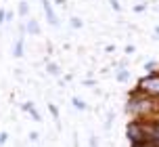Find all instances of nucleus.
<instances>
[{
	"mask_svg": "<svg viewBox=\"0 0 159 147\" xmlns=\"http://www.w3.org/2000/svg\"><path fill=\"white\" fill-rule=\"evenodd\" d=\"M126 109L134 120H149V118L159 116V101L149 99V97H144V95H138V92L132 90Z\"/></svg>",
	"mask_w": 159,
	"mask_h": 147,
	"instance_id": "nucleus-1",
	"label": "nucleus"
},
{
	"mask_svg": "<svg viewBox=\"0 0 159 147\" xmlns=\"http://www.w3.org/2000/svg\"><path fill=\"white\" fill-rule=\"evenodd\" d=\"M42 7H44V13H46V19L50 25H59V19H57L55 11H52V7H50V2L48 0H42Z\"/></svg>",
	"mask_w": 159,
	"mask_h": 147,
	"instance_id": "nucleus-2",
	"label": "nucleus"
},
{
	"mask_svg": "<svg viewBox=\"0 0 159 147\" xmlns=\"http://www.w3.org/2000/svg\"><path fill=\"white\" fill-rule=\"evenodd\" d=\"M13 55H15L17 59L23 57V38H19V40L15 42V49H13Z\"/></svg>",
	"mask_w": 159,
	"mask_h": 147,
	"instance_id": "nucleus-3",
	"label": "nucleus"
},
{
	"mask_svg": "<svg viewBox=\"0 0 159 147\" xmlns=\"http://www.w3.org/2000/svg\"><path fill=\"white\" fill-rule=\"evenodd\" d=\"M25 32L27 34H40V27L36 21H27V25H25Z\"/></svg>",
	"mask_w": 159,
	"mask_h": 147,
	"instance_id": "nucleus-4",
	"label": "nucleus"
},
{
	"mask_svg": "<svg viewBox=\"0 0 159 147\" xmlns=\"http://www.w3.org/2000/svg\"><path fill=\"white\" fill-rule=\"evenodd\" d=\"M71 103H73V107H75V109H80V111H84V109H86V103H84L82 99H78V97H73Z\"/></svg>",
	"mask_w": 159,
	"mask_h": 147,
	"instance_id": "nucleus-5",
	"label": "nucleus"
},
{
	"mask_svg": "<svg viewBox=\"0 0 159 147\" xmlns=\"http://www.w3.org/2000/svg\"><path fill=\"white\" fill-rule=\"evenodd\" d=\"M128 76H130V74H128L126 69H119L115 78H117V82H126V80H128Z\"/></svg>",
	"mask_w": 159,
	"mask_h": 147,
	"instance_id": "nucleus-6",
	"label": "nucleus"
},
{
	"mask_svg": "<svg viewBox=\"0 0 159 147\" xmlns=\"http://www.w3.org/2000/svg\"><path fill=\"white\" fill-rule=\"evenodd\" d=\"M27 13H30V7H27V2H21V4H19V15L25 17Z\"/></svg>",
	"mask_w": 159,
	"mask_h": 147,
	"instance_id": "nucleus-7",
	"label": "nucleus"
},
{
	"mask_svg": "<svg viewBox=\"0 0 159 147\" xmlns=\"http://www.w3.org/2000/svg\"><path fill=\"white\" fill-rule=\"evenodd\" d=\"M48 111H50V116H52L57 122H59V109H57V105H52V103H50V105H48Z\"/></svg>",
	"mask_w": 159,
	"mask_h": 147,
	"instance_id": "nucleus-8",
	"label": "nucleus"
},
{
	"mask_svg": "<svg viewBox=\"0 0 159 147\" xmlns=\"http://www.w3.org/2000/svg\"><path fill=\"white\" fill-rule=\"evenodd\" d=\"M144 69H147L149 74L155 72V69H157V63H155V61H147V63H144Z\"/></svg>",
	"mask_w": 159,
	"mask_h": 147,
	"instance_id": "nucleus-9",
	"label": "nucleus"
},
{
	"mask_svg": "<svg viewBox=\"0 0 159 147\" xmlns=\"http://www.w3.org/2000/svg\"><path fill=\"white\" fill-rule=\"evenodd\" d=\"M34 107H36V105H34L32 101H25V103H21V109H23L25 114H30V109H34Z\"/></svg>",
	"mask_w": 159,
	"mask_h": 147,
	"instance_id": "nucleus-10",
	"label": "nucleus"
},
{
	"mask_svg": "<svg viewBox=\"0 0 159 147\" xmlns=\"http://www.w3.org/2000/svg\"><path fill=\"white\" fill-rule=\"evenodd\" d=\"M71 25L75 27V30H80L84 23H82V19H80V17H71Z\"/></svg>",
	"mask_w": 159,
	"mask_h": 147,
	"instance_id": "nucleus-11",
	"label": "nucleus"
},
{
	"mask_svg": "<svg viewBox=\"0 0 159 147\" xmlns=\"http://www.w3.org/2000/svg\"><path fill=\"white\" fill-rule=\"evenodd\" d=\"M48 74H55V76H59V67H57L55 63H48Z\"/></svg>",
	"mask_w": 159,
	"mask_h": 147,
	"instance_id": "nucleus-12",
	"label": "nucleus"
},
{
	"mask_svg": "<svg viewBox=\"0 0 159 147\" xmlns=\"http://www.w3.org/2000/svg\"><path fill=\"white\" fill-rule=\"evenodd\" d=\"M109 4H111L113 11H121V7H119V2H117V0H109Z\"/></svg>",
	"mask_w": 159,
	"mask_h": 147,
	"instance_id": "nucleus-13",
	"label": "nucleus"
},
{
	"mask_svg": "<svg viewBox=\"0 0 159 147\" xmlns=\"http://www.w3.org/2000/svg\"><path fill=\"white\" fill-rule=\"evenodd\" d=\"M7 141H8V135L7 132H0V145H4Z\"/></svg>",
	"mask_w": 159,
	"mask_h": 147,
	"instance_id": "nucleus-14",
	"label": "nucleus"
},
{
	"mask_svg": "<svg viewBox=\"0 0 159 147\" xmlns=\"http://www.w3.org/2000/svg\"><path fill=\"white\" fill-rule=\"evenodd\" d=\"M134 11H136V13H143V11H144V4H136Z\"/></svg>",
	"mask_w": 159,
	"mask_h": 147,
	"instance_id": "nucleus-15",
	"label": "nucleus"
},
{
	"mask_svg": "<svg viewBox=\"0 0 159 147\" xmlns=\"http://www.w3.org/2000/svg\"><path fill=\"white\" fill-rule=\"evenodd\" d=\"M4 17H7V13H4V11H2V8H0V25L4 23Z\"/></svg>",
	"mask_w": 159,
	"mask_h": 147,
	"instance_id": "nucleus-16",
	"label": "nucleus"
},
{
	"mask_svg": "<svg viewBox=\"0 0 159 147\" xmlns=\"http://www.w3.org/2000/svg\"><path fill=\"white\" fill-rule=\"evenodd\" d=\"M30 139H32V141H38V132H30Z\"/></svg>",
	"mask_w": 159,
	"mask_h": 147,
	"instance_id": "nucleus-17",
	"label": "nucleus"
},
{
	"mask_svg": "<svg viewBox=\"0 0 159 147\" xmlns=\"http://www.w3.org/2000/svg\"><path fill=\"white\" fill-rule=\"evenodd\" d=\"M90 147H96V137H90Z\"/></svg>",
	"mask_w": 159,
	"mask_h": 147,
	"instance_id": "nucleus-18",
	"label": "nucleus"
},
{
	"mask_svg": "<svg viewBox=\"0 0 159 147\" xmlns=\"http://www.w3.org/2000/svg\"><path fill=\"white\" fill-rule=\"evenodd\" d=\"M155 34H157V36H159V27H155Z\"/></svg>",
	"mask_w": 159,
	"mask_h": 147,
	"instance_id": "nucleus-19",
	"label": "nucleus"
}]
</instances>
